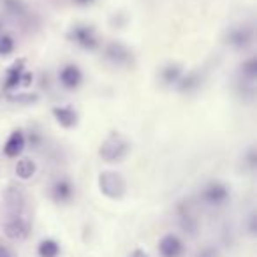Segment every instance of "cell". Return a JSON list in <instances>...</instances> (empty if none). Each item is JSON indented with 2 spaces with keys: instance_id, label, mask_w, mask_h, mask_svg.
I'll use <instances>...</instances> for the list:
<instances>
[{
  "instance_id": "4fadbf2b",
  "label": "cell",
  "mask_w": 257,
  "mask_h": 257,
  "mask_svg": "<svg viewBox=\"0 0 257 257\" xmlns=\"http://www.w3.org/2000/svg\"><path fill=\"white\" fill-rule=\"evenodd\" d=\"M36 171H37V166L32 159H22V161L16 164V175L22 180L32 178V176L36 175Z\"/></svg>"
},
{
  "instance_id": "cb8c5ba5",
  "label": "cell",
  "mask_w": 257,
  "mask_h": 257,
  "mask_svg": "<svg viewBox=\"0 0 257 257\" xmlns=\"http://www.w3.org/2000/svg\"><path fill=\"white\" fill-rule=\"evenodd\" d=\"M128 257H150V255H148V253L145 252V250L138 248V250H134V252L131 253V255H128Z\"/></svg>"
},
{
  "instance_id": "e0dca14e",
  "label": "cell",
  "mask_w": 257,
  "mask_h": 257,
  "mask_svg": "<svg viewBox=\"0 0 257 257\" xmlns=\"http://www.w3.org/2000/svg\"><path fill=\"white\" fill-rule=\"evenodd\" d=\"M15 51V39L11 36H0V55L8 57Z\"/></svg>"
},
{
  "instance_id": "8992f818",
  "label": "cell",
  "mask_w": 257,
  "mask_h": 257,
  "mask_svg": "<svg viewBox=\"0 0 257 257\" xmlns=\"http://www.w3.org/2000/svg\"><path fill=\"white\" fill-rule=\"evenodd\" d=\"M227 197H229L227 187L222 185V183H217V182L210 183L203 192V199L210 204H222L227 201Z\"/></svg>"
},
{
  "instance_id": "603a6c76",
  "label": "cell",
  "mask_w": 257,
  "mask_h": 257,
  "mask_svg": "<svg viewBox=\"0 0 257 257\" xmlns=\"http://www.w3.org/2000/svg\"><path fill=\"white\" fill-rule=\"evenodd\" d=\"M0 257H16L15 253H13L11 248H8V246L0 245Z\"/></svg>"
},
{
  "instance_id": "5b68a950",
  "label": "cell",
  "mask_w": 257,
  "mask_h": 257,
  "mask_svg": "<svg viewBox=\"0 0 257 257\" xmlns=\"http://www.w3.org/2000/svg\"><path fill=\"white\" fill-rule=\"evenodd\" d=\"M159 250H161L162 257H182L185 252L183 241L175 234H166L159 243Z\"/></svg>"
},
{
  "instance_id": "484cf974",
  "label": "cell",
  "mask_w": 257,
  "mask_h": 257,
  "mask_svg": "<svg viewBox=\"0 0 257 257\" xmlns=\"http://www.w3.org/2000/svg\"><path fill=\"white\" fill-rule=\"evenodd\" d=\"M76 2H79V4H86V2H90V0H76Z\"/></svg>"
},
{
  "instance_id": "ba28073f",
  "label": "cell",
  "mask_w": 257,
  "mask_h": 257,
  "mask_svg": "<svg viewBox=\"0 0 257 257\" xmlns=\"http://www.w3.org/2000/svg\"><path fill=\"white\" fill-rule=\"evenodd\" d=\"M53 116L64 128L76 127V123H78V113H76V109L71 106L53 107Z\"/></svg>"
},
{
  "instance_id": "d6986e66",
  "label": "cell",
  "mask_w": 257,
  "mask_h": 257,
  "mask_svg": "<svg viewBox=\"0 0 257 257\" xmlns=\"http://www.w3.org/2000/svg\"><path fill=\"white\" fill-rule=\"evenodd\" d=\"M243 72H245L246 76H250V78H255V74H257V60L255 58H252V60H248L245 65H243Z\"/></svg>"
},
{
  "instance_id": "5bb4252c",
  "label": "cell",
  "mask_w": 257,
  "mask_h": 257,
  "mask_svg": "<svg viewBox=\"0 0 257 257\" xmlns=\"http://www.w3.org/2000/svg\"><path fill=\"white\" fill-rule=\"evenodd\" d=\"M39 257H58L60 253V245L55 239H43L37 246Z\"/></svg>"
},
{
  "instance_id": "30bf717a",
  "label": "cell",
  "mask_w": 257,
  "mask_h": 257,
  "mask_svg": "<svg viewBox=\"0 0 257 257\" xmlns=\"http://www.w3.org/2000/svg\"><path fill=\"white\" fill-rule=\"evenodd\" d=\"M23 150H25V136H23L22 131H15V133L9 136L8 143H6L4 154L8 155V157H18Z\"/></svg>"
},
{
  "instance_id": "7c38bea8",
  "label": "cell",
  "mask_w": 257,
  "mask_h": 257,
  "mask_svg": "<svg viewBox=\"0 0 257 257\" xmlns=\"http://www.w3.org/2000/svg\"><path fill=\"white\" fill-rule=\"evenodd\" d=\"M6 199H8V208H9V211H11V217H22V215H20L23 210V192L22 190L11 187V189L8 190Z\"/></svg>"
},
{
  "instance_id": "3957f363",
  "label": "cell",
  "mask_w": 257,
  "mask_h": 257,
  "mask_svg": "<svg viewBox=\"0 0 257 257\" xmlns=\"http://www.w3.org/2000/svg\"><path fill=\"white\" fill-rule=\"evenodd\" d=\"M69 39L72 43H76L78 46L85 48V50H95L99 46V41H97L95 30L88 25H76L72 27V30L69 32Z\"/></svg>"
},
{
  "instance_id": "2e32d148",
  "label": "cell",
  "mask_w": 257,
  "mask_h": 257,
  "mask_svg": "<svg viewBox=\"0 0 257 257\" xmlns=\"http://www.w3.org/2000/svg\"><path fill=\"white\" fill-rule=\"evenodd\" d=\"M180 74H182V69L178 65H169L162 71V78L166 83H176L180 79Z\"/></svg>"
},
{
  "instance_id": "9a60e30c",
  "label": "cell",
  "mask_w": 257,
  "mask_h": 257,
  "mask_svg": "<svg viewBox=\"0 0 257 257\" xmlns=\"http://www.w3.org/2000/svg\"><path fill=\"white\" fill-rule=\"evenodd\" d=\"M107 57L113 58L116 64H120L123 60H128V51L125 48L118 46V44H111L109 50H107Z\"/></svg>"
},
{
  "instance_id": "7a4b0ae2",
  "label": "cell",
  "mask_w": 257,
  "mask_h": 257,
  "mask_svg": "<svg viewBox=\"0 0 257 257\" xmlns=\"http://www.w3.org/2000/svg\"><path fill=\"white\" fill-rule=\"evenodd\" d=\"M99 189L109 199H121L127 192V183L120 173L102 171L99 175Z\"/></svg>"
},
{
  "instance_id": "9c48e42d",
  "label": "cell",
  "mask_w": 257,
  "mask_h": 257,
  "mask_svg": "<svg viewBox=\"0 0 257 257\" xmlns=\"http://www.w3.org/2000/svg\"><path fill=\"white\" fill-rule=\"evenodd\" d=\"M51 196L57 203H67V201L72 199L74 196V187L69 180H58L55 182L53 189H51Z\"/></svg>"
},
{
  "instance_id": "6da1fadb",
  "label": "cell",
  "mask_w": 257,
  "mask_h": 257,
  "mask_svg": "<svg viewBox=\"0 0 257 257\" xmlns=\"http://www.w3.org/2000/svg\"><path fill=\"white\" fill-rule=\"evenodd\" d=\"M131 152V145L125 138L118 136V134H113L109 136L99 148V154L102 157V161L109 162V164H114V162L123 161L125 157Z\"/></svg>"
},
{
  "instance_id": "7402d4cb",
  "label": "cell",
  "mask_w": 257,
  "mask_h": 257,
  "mask_svg": "<svg viewBox=\"0 0 257 257\" xmlns=\"http://www.w3.org/2000/svg\"><path fill=\"white\" fill-rule=\"evenodd\" d=\"M32 79H34V76H32V72H23V76H22V85L23 86H29L30 83H32Z\"/></svg>"
},
{
  "instance_id": "52a82bcc",
  "label": "cell",
  "mask_w": 257,
  "mask_h": 257,
  "mask_svg": "<svg viewBox=\"0 0 257 257\" xmlns=\"http://www.w3.org/2000/svg\"><path fill=\"white\" fill-rule=\"evenodd\" d=\"M81 79H83V74H81V71H79L78 65L69 64V65H65V67L60 71L62 85H64L65 88H69V90L78 88L79 83H81Z\"/></svg>"
},
{
  "instance_id": "d4e9b609",
  "label": "cell",
  "mask_w": 257,
  "mask_h": 257,
  "mask_svg": "<svg viewBox=\"0 0 257 257\" xmlns=\"http://www.w3.org/2000/svg\"><path fill=\"white\" fill-rule=\"evenodd\" d=\"M199 257H217V252H215V250H204Z\"/></svg>"
},
{
  "instance_id": "44dd1931",
  "label": "cell",
  "mask_w": 257,
  "mask_h": 257,
  "mask_svg": "<svg viewBox=\"0 0 257 257\" xmlns=\"http://www.w3.org/2000/svg\"><path fill=\"white\" fill-rule=\"evenodd\" d=\"M11 100H15V102H36V95H13Z\"/></svg>"
},
{
  "instance_id": "ac0fdd59",
  "label": "cell",
  "mask_w": 257,
  "mask_h": 257,
  "mask_svg": "<svg viewBox=\"0 0 257 257\" xmlns=\"http://www.w3.org/2000/svg\"><path fill=\"white\" fill-rule=\"evenodd\" d=\"M248 34L246 32H243V30H238V32H234L231 36V43L232 44H238V46H243V44H246L248 43Z\"/></svg>"
},
{
  "instance_id": "ffe728a7",
  "label": "cell",
  "mask_w": 257,
  "mask_h": 257,
  "mask_svg": "<svg viewBox=\"0 0 257 257\" xmlns=\"http://www.w3.org/2000/svg\"><path fill=\"white\" fill-rule=\"evenodd\" d=\"M182 83H183V85H182V90H189V88H192V86H196V85H197L196 74H190L189 78H185Z\"/></svg>"
},
{
  "instance_id": "277c9868",
  "label": "cell",
  "mask_w": 257,
  "mask_h": 257,
  "mask_svg": "<svg viewBox=\"0 0 257 257\" xmlns=\"http://www.w3.org/2000/svg\"><path fill=\"white\" fill-rule=\"evenodd\" d=\"M4 232L8 238L11 239H25L30 232V225L29 222L23 217H11L4 225Z\"/></svg>"
},
{
  "instance_id": "8fae6325",
  "label": "cell",
  "mask_w": 257,
  "mask_h": 257,
  "mask_svg": "<svg viewBox=\"0 0 257 257\" xmlns=\"http://www.w3.org/2000/svg\"><path fill=\"white\" fill-rule=\"evenodd\" d=\"M25 72V62L18 60L8 69V76H6V88L13 90V88H18L22 85V76Z\"/></svg>"
}]
</instances>
